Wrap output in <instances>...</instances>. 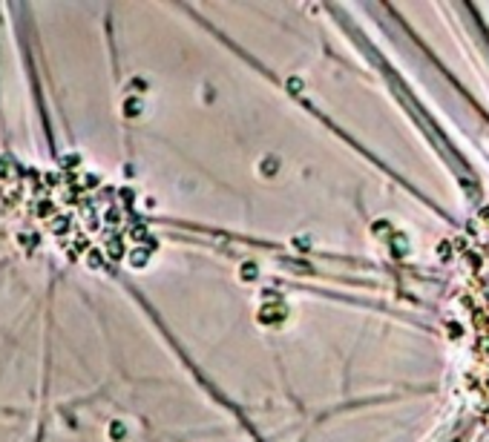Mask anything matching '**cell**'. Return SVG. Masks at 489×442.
Masks as SVG:
<instances>
[{"label": "cell", "mask_w": 489, "mask_h": 442, "mask_svg": "<svg viewBox=\"0 0 489 442\" xmlns=\"http://www.w3.org/2000/svg\"><path fill=\"white\" fill-rule=\"evenodd\" d=\"M475 325L481 327L478 350L489 368V247L483 256H478V270H475Z\"/></svg>", "instance_id": "cell-1"}]
</instances>
